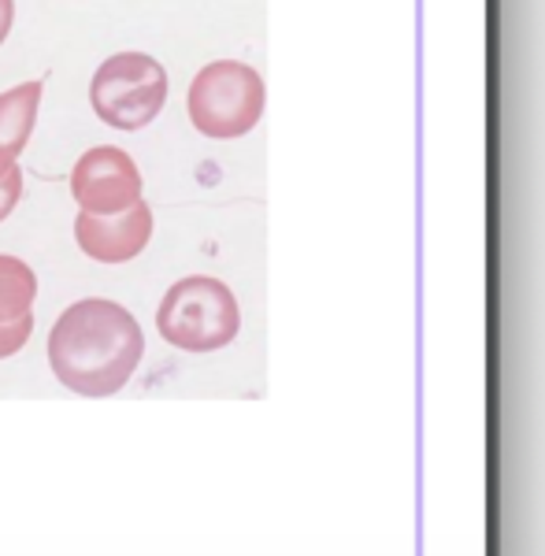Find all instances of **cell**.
<instances>
[{
	"label": "cell",
	"instance_id": "obj_1",
	"mask_svg": "<svg viewBox=\"0 0 545 556\" xmlns=\"http://www.w3.org/2000/svg\"><path fill=\"white\" fill-rule=\"evenodd\" d=\"M145 334L123 304L86 298L64 308L49 330V367L78 397H112L130 382Z\"/></svg>",
	"mask_w": 545,
	"mask_h": 556
},
{
	"label": "cell",
	"instance_id": "obj_2",
	"mask_svg": "<svg viewBox=\"0 0 545 556\" xmlns=\"http://www.w3.org/2000/svg\"><path fill=\"white\" fill-rule=\"evenodd\" d=\"M267 108V86L261 71L245 60H212L193 75L186 93V112L197 134L212 141L245 138Z\"/></svg>",
	"mask_w": 545,
	"mask_h": 556
},
{
	"label": "cell",
	"instance_id": "obj_3",
	"mask_svg": "<svg viewBox=\"0 0 545 556\" xmlns=\"http://www.w3.org/2000/svg\"><path fill=\"white\" fill-rule=\"evenodd\" d=\"M156 330L167 345L182 349V353H216L235 342L241 330L238 298L219 278H178L160 301Z\"/></svg>",
	"mask_w": 545,
	"mask_h": 556
},
{
	"label": "cell",
	"instance_id": "obj_4",
	"mask_svg": "<svg viewBox=\"0 0 545 556\" xmlns=\"http://www.w3.org/2000/svg\"><path fill=\"white\" fill-rule=\"evenodd\" d=\"M167 71L149 52H112L89 78V108L112 130H141L164 112Z\"/></svg>",
	"mask_w": 545,
	"mask_h": 556
},
{
	"label": "cell",
	"instance_id": "obj_5",
	"mask_svg": "<svg viewBox=\"0 0 545 556\" xmlns=\"http://www.w3.org/2000/svg\"><path fill=\"white\" fill-rule=\"evenodd\" d=\"M71 197L78 208L112 215L141 201V172L134 156L119 146H97L78 156L71 172Z\"/></svg>",
	"mask_w": 545,
	"mask_h": 556
},
{
	"label": "cell",
	"instance_id": "obj_6",
	"mask_svg": "<svg viewBox=\"0 0 545 556\" xmlns=\"http://www.w3.org/2000/svg\"><path fill=\"white\" fill-rule=\"evenodd\" d=\"M149 238H153V208L145 201L112 215H97L83 208L75 219L78 249L89 260H97V264H130L134 256H141Z\"/></svg>",
	"mask_w": 545,
	"mask_h": 556
},
{
	"label": "cell",
	"instance_id": "obj_7",
	"mask_svg": "<svg viewBox=\"0 0 545 556\" xmlns=\"http://www.w3.org/2000/svg\"><path fill=\"white\" fill-rule=\"evenodd\" d=\"M45 97L41 78L20 83L0 93V167H12L30 146V134L38 127V108Z\"/></svg>",
	"mask_w": 545,
	"mask_h": 556
},
{
	"label": "cell",
	"instance_id": "obj_8",
	"mask_svg": "<svg viewBox=\"0 0 545 556\" xmlns=\"http://www.w3.org/2000/svg\"><path fill=\"white\" fill-rule=\"evenodd\" d=\"M38 301V275L20 256L0 253V323H15L34 316Z\"/></svg>",
	"mask_w": 545,
	"mask_h": 556
},
{
	"label": "cell",
	"instance_id": "obj_9",
	"mask_svg": "<svg viewBox=\"0 0 545 556\" xmlns=\"http://www.w3.org/2000/svg\"><path fill=\"white\" fill-rule=\"evenodd\" d=\"M30 334H34V316L15 319V323H0V361L20 353V349L30 342Z\"/></svg>",
	"mask_w": 545,
	"mask_h": 556
},
{
	"label": "cell",
	"instance_id": "obj_10",
	"mask_svg": "<svg viewBox=\"0 0 545 556\" xmlns=\"http://www.w3.org/2000/svg\"><path fill=\"white\" fill-rule=\"evenodd\" d=\"M20 197H23V172H20V164L0 167V223H4L8 215L15 212Z\"/></svg>",
	"mask_w": 545,
	"mask_h": 556
},
{
	"label": "cell",
	"instance_id": "obj_11",
	"mask_svg": "<svg viewBox=\"0 0 545 556\" xmlns=\"http://www.w3.org/2000/svg\"><path fill=\"white\" fill-rule=\"evenodd\" d=\"M12 26H15V0H0V45L8 41Z\"/></svg>",
	"mask_w": 545,
	"mask_h": 556
}]
</instances>
